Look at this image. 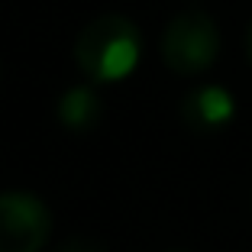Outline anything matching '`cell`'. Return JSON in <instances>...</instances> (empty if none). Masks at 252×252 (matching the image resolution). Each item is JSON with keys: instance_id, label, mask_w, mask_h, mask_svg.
I'll list each match as a JSON object with an SVG mask.
<instances>
[{"instance_id": "1", "label": "cell", "mask_w": 252, "mask_h": 252, "mask_svg": "<svg viewBox=\"0 0 252 252\" xmlns=\"http://www.w3.org/2000/svg\"><path fill=\"white\" fill-rule=\"evenodd\" d=\"M142 39L133 20L120 13H104L91 20L74 39V62L94 84L123 81L139 65Z\"/></svg>"}, {"instance_id": "2", "label": "cell", "mask_w": 252, "mask_h": 252, "mask_svg": "<svg viewBox=\"0 0 252 252\" xmlns=\"http://www.w3.org/2000/svg\"><path fill=\"white\" fill-rule=\"evenodd\" d=\"M220 52V32L217 23L204 10L191 7L181 10L165 26L162 36V59L175 74H200L217 62Z\"/></svg>"}, {"instance_id": "3", "label": "cell", "mask_w": 252, "mask_h": 252, "mask_svg": "<svg viewBox=\"0 0 252 252\" xmlns=\"http://www.w3.org/2000/svg\"><path fill=\"white\" fill-rule=\"evenodd\" d=\"M52 233V217L32 194H0V252H39Z\"/></svg>"}, {"instance_id": "4", "label": "cell", "mask_w": 252, "mask_h": 252, "mask_svg": "<svg viewBox=\"0 0 252 252\" xmlns=\"http://www.w3.org/2000/svg\"><path fill=\"white\" fill-rule=\"evenodd\" d=\"M233 94L220 84H207V88H194L191 94L181 100V120L191 126L194 133H217L233 120Z\"/></svg>"}, {"instance_id": "5", "label": "cell", "mask_w": 252, "mask_h": 252, "mask_svg": "<svg viewBox=\"0 0 252 252\" xmlns=\"http://www.w3.org/2000/svg\"><path fill=\"white\" fill-rule=\"evenodd\" d=\"M100 110H104V104H100V97H97V91L91 88V84L68 88L65 94L59 97V107H55L62 126L71 129V133H88V129H94L97 120H100Z\"/></svg>"}, {"instance_id": "6", "label": "cell", "mask_w": 252, "mask_h": 252, "mask_svg": "<svg viewBox=\"0 0 252 252\" xmlns=\"http://www.w3.org/2000/svg\"><path fill=\"white\" fill-rule=\"evenodd\" d=\"M59 252H104V246L91 236H71L59 246Z\"/></svg>"}, {"instance_id": "7", "label": "cell", "mask_w": 252, "mask_h": 252, "mask_svg": "<svg viewBox=\"0 0 252 252\" xmlns=\"http://www.w3.org/2000/svg\"><path fill=\"white\" fill-rule=\"evenodd\" d=\"M246 55H249V62H252V23L246 26Z\"/></svg>"}, {"instance_id": "8", "label": "cell", "mask_w": 252, "mask_h": 252, "mask_svg": "<svg viewBox=\"0 0 252 252\" xmlns=\"http://www.w3.org/2000/svg\"><path fill=\"white\" fill-rule=\"evenodd\" d=\"M168 252H188V249H168Z\"/></svg>"}]
</instances>
